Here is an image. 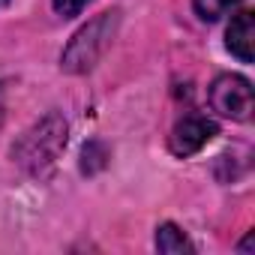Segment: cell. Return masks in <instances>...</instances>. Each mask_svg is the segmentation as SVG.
I'll use <instances>...</instances> for the list:
<instances>
[{"label":"cell","mask_w":255,"mask_h":255,"mask_svg":"<svg viewBox=\"0 0 255 255\" xmlns=\"http://www.w3.org/2000/svg\"><path fill=\"white\" fill-rule=\"evenodd\" d=\"M66 135H69V126L60 114H45L39 123H33L30 129L15 141L12 147V159L30 174V177H51L57 162H60V153L66 147Z\"/></svg>","instance_id":"obj_1"},{"label":"cell","mask_w":255,"mask_h":255,"mask_svg":"<svg viewBox=\"0 0 255 255\" xmlns=\"http://www.w3.org/2000/svg\"><path fill=\"white\" fill-rule=\"evenodd\" d=\"M117 24H120V12H117V9H114V12H102V15H96L93 21H87V24L69 39V45H66V51H63V57H60V66H63L66 72H72V75L90 72V69L102 60V54L108 51V45H111V39H114V33H117Z\"/></svg>","instance_id":"obj_2"},{"label":"cell","mask_w":255,"mask_h":255,"mask_svg":"<svg viewBox=\"0 0 255 255\" xmlns=\"http://www.w3.org/2000/svg\"><path fill=\"white\" fill-rule=\"evenodd\" d=\"M210 105L216 114L231 120H249L252 117V87L240 75H219L210 84Z\"/></svg>","instance_id":"obj_3"},{"label":"cell","mask_w":255,"mask_h":255,"mask_svg":"<svg viewBox=\"0 0 255 255\" xmlns=\"http://www.w3.org/2000/svg\"><path fill=\"white\" fill-rule=\"evenodd\" d=\"M213 135H216V126H213L207 117H201V114H186L183 120H177V126L171 129L168 147H171L174 156H192V153H198Z\"/></svg>","instance_id":"obj_4"},{"label":"cell","mask_w":255,"mask_h":255,"mask_svg":"<svg viewBox=\"0 0 255 255\" xmlns=\"http://www.w3.org/2000/svg\"><path fill=\"white\" fill-rule=\"evenodd\" d=\"M225 45L237 60L252 63V57H255V24H252L249 9H243V12H237L231 18V24L225 30Z\"/></svg>","instance_id":"obj_5"},{"label":"cell","mask_w":255,"mask_h":255,"mask_svg":"<svg viewBox=\"0 0 255 255\" xmlns=\"http://www.w3.org/2000/svg\"><path fill=\"white\" fill-rule=\"evenodd\" d=\"M156 249H159V252H165V255L195 252V246L189 243V237H186L177 225H171V222H165V225H159V228H156Z\"/></svg>","instance_id":"obj_6"},{"label":"cell","mask_w":255,"mask_h":255,"mask_svg":"<svg viewBox=\"0 0 255 255\" xmlns=\"http://www.w3.org/2000/svg\"><path fill=\"white\" fill-rule=\"evenodd\" d=\"M192 3H195L198 18H204V21H216V18L225 15L231 6H237L240 0H192Z\"/></svg>","instance_id":"obj_7"},{"label":"cell","mask_w":255,"mask_h":255,"mask_svg":"<svg viewBox=\"0 0 255 255\" xmlns=\"http://www.w3.org/2000/svg\"><path fill=\"white\" fill-rule=\"evenodd\" d=\"M105 147L99 144V141H93V144H87L84 147V162H81V168L87 171V174H93V171H99L102 165H105Z\"/></svg>","instance_id":"obj_8"},{"label":"cell","mask_w":255,"mask_h":255,"mask_svg":"<svg viewBox=\"0 0 255 255\" xmlns=\"http://www.w3.org/2000/svg\"><path fill=\"white\" fill-rule=\"evenodd\" d=\"M87 3H90V0H54V9H57V15H63V18H72V15H78Z\"/></svg>","instance_id":"obj_9"},{"label":"cell","mask_w":255,"mask_h":255,"mask_svg":"<svg viewBox=\"0 0 255 255\" xmlns=\"http://www.w3.org/2000/svg\"><path fill=\"white\" fill-rule=\"evenodd\" d=\"M3 117H6V84L0 81V126H3Z\"/></svg>","instance_id":"obj_10"},{"label":"cell","mask_w":255,"mask_h":255,"mask_svg":"<svg viewBox=\"0 0 255 255\" xmlns=\"http://www.w3.org/2000/svg\"><path fill=\"white\" fill-rule=\"evenodd\" d=\"M240 249H243V252H246V249H252V234H249V237H246V240L240 243Z\"/></svg>","instance_id":"obj_11"}]
</instances>
